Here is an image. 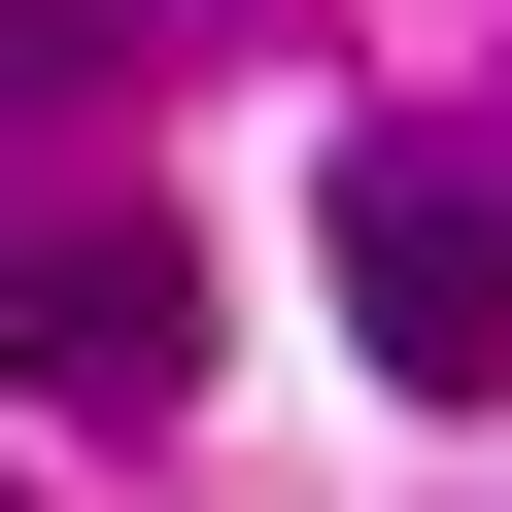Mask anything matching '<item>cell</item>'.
Masks as SVG:
<instances>
[{"label":"cell","instance_id":"6da1fadb","mask_svg":"<svg viewBox=\"0 0 512 512\" xmlns=\"http://www.w3.org/2000/svg\"><path fill=\"white\" fill-rule=\"evenodd\" d=\"M342 342H376L410 410H512V205H478L444 137H376V171H342Z\"/></svg>","mask_w":512,"mask_h":512},{"label":"cell","instance_id":"7a4b0ae2","mask_svg":"<svg viewBox=\"0 0 512 512\" xmlns=\"http://www.w3.org/2000/svg\"><path fill=\"white\" fill-rule=\"evenodd\" d=\"M35 376H103V410L205 376V239H171V205H69V239H35Z\"/></svg>","mask_w":512,"mask_h":512},{"label":"cell","instance_id":"3957f363","mask_svg":"<svg viewBox=\"0 0 512 512\" xmlns=\"http://www.w3.org/2000/svg\"><path fill=\"white\" fill-rule=\"evenodd\" d=\"M137 69V0H0V103H103Z\"/></svg>","mask_w":512,"mask_h":512},{"label":"cell","instance_id":"277c9868","mask_svg":"<svg viewBox=\"0 0 512 512\" xmlns=\"http://www.w3.org/2000/svg\"><path fill=\"white\" fill-rule=\"evenodd\" d=\"M0 376H35V239H0Z\"/></svg>","mask_w":512,"mask_h":512}]
</instances>
